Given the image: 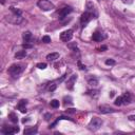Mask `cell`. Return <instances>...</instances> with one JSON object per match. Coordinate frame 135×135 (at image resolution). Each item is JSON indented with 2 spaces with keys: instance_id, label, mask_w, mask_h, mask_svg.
I'll list each match as a JSON object with an SVG mask.
<instances>
[{
  "instance_id": "obj_1",
  "label": "cell",
  "mask_w": 135,
  "mask_h": 135,
  "mask_svg": "<svg viewBox=\"0 0 135 135\" xmlns=\"http://www.w3.org/2000/svg\"><path fill=\"white\" fill-rule=\"evenodd\" d=\"M37 5L40 10H42L44 12H49V11H52V10L55 9V5L51 1H49V0H39V1L37 2Z\"/></svg>"
},
{
  "instance_id": "obj_2",
  "label": "cell",
  "mask_w": 135,
  "mask_h": 135,
  "mask_svg": "<svg viewBox=\"0 0 135 135\" xmlns=\"http://www.w3.org/2000/svg\"><path fill=\"white\" fill-rule=\"evenodd\" d=\"M24 70V68L22 65H17V63H15V65H12L11 67L9 68V71L8 72L10 73V75H12L13 77H17L19 74L22 73V71Z\"/></svg>"
},
{
  "instance_id": "obj_3",
  "label": "cell",
  "mask_w": 135,
  "mask_h": 135,
  "mask_svg": "<svg viewBox=\"0 0 135 135\" xmlns=\"http://www.w3.org/2000/svg\"><path fill=\"white\" fill-rule=\"evenodd\" d=\"M5 21L12 24H20L23 21V18L21 17V15H16V14H12L9 16H5Z\"/></svg>"
},
{
  "instance_id": "obj_4",
  "label": "cell",
  "mask_w": 135,
  "mask_h": 135,
  "mask_svg": "<svg viewBox=\"0 0 135 135\" xmlns=\"http://www.w3.org/2000/svg\"><path fill=\"white\" fill-rule=\"evenodd\" d=\"M102 126V120L98 117H93L89 124V129L91 131H97Z\"/></svg>"
},
{
  "instance_id": "obj_5",
  "label": "cell",
  "mask_w": 135,
  "mask_h": 135,
  "mask_svg": "<svg viewBox=\"0 0 135 135\" xmlns=\"http://www.w3.org/2000/svg\"><path fill=\"white\" fill-rule=\"evenodd\" d=\"M92 18H93V13H90V12H88V11L85 12V13H83V14L81 15V18H80V22H81V25H82V27H86V25L92 20Z\"/></svg>"
},
{
  "instance_id": "obj_6",
  "label": "cell",
  "mask_w": 135,
  "mask_h": 135,
  "mask_svg": "<svg viewBox=\"0 0 135 135\" xmlns=\"http://www.w3.org/2000/svg\"><path fill=\"white\" fill-rule=\"evenodd\" d=\"M73 37V31L72 30H67L65 32H62L61 34H60V39L62 41H65V42H68V41H70L72 39Z\"/></svg>"
},
{
  "instance_id": "obj_7",
  "label": "cell",
  "mask_w": 135,
  "mask_h": 135,
  "mask_svg": "<svg viewBox=\"0 0 135 135\" xmlns=\"http://www.w3.org/2000/svg\"><path fill=\"white\" fill-rule=\"evenodd\" d=\"M72 11H73V9L71 8V6H65V8H62L59 11V18L60 19H63V18L66 17V16L69 15Z\"/></svg>"
},
{
  "instance_id": "obj_8",
  "label": "cell",
  "mask_w": 135,
  "mask_h": 135,
  "mask_svg": "<svg viewBox=\"0 0 135 135\" xmlns=\"http://www.w3.org/2000/svg\"><path fill=\"white\" fill-rule=\"evenodd\" d=\"M2 132L9 135V134H14V133H18L19 132V128L18 127H4L2 129Z\"/></svg>"
},
{
  "instance_id": "obj_9",
  "label": "cell",
  "mask_w": 135,
  "mask_h": 135,
  "mask_svg": "<svg viewBox=\"0 0 135 135\" xmlns=\"http://www.w3.org/2000/svg\"><path fill=\"white\" fill-rule=\"evenodd\" d=\"M98 109H99V112L102 114H110V113H114L115 112L114 109L109 107V106H100Z\"/></svg>"
},
{
  "instance_id": "obj_10",
  "label": "cell",
  "mask_w": 135,
  "mask_h": 135,
  "mask_svg": "<svg viewBox=\"0 0 135 135\" xmlns=\"http://www.w3.org/2000/svg\"><path fill=\"white\" fill-rule=\"evenodd\" d=\"M76 80H77V75L73 74V75L67 80V88L72 90L73 87H74V85H75V82H76Z\"/></svg>"
},
{
  "instance_id": "obj_11",
  "label": "cell",
  "mask_w": 135,
  "mask_h": 135,
  "mask_svg": "<svg viewBox=\"0 0 135 135\" xmlns=\"http://www.w3.org/2000/svg\"><path fill=\"white\" fill-rule=\"evenodd\" d=\"M22 38H23V40H24V42L25 43H31L32 42V39H33V35H32L31 32H24L23 34H22Z\"/></svg>"
},
{
  "instance_id": "obj_12",
  "label": "cell",
  "mask_w": 135,
  "mask_h": 135,
  "mask_svg": "<svg viewBox=\"0 0 135 135\" xmlns=\"http://www.w3.org/2000/svg\"><path fill=\"white\" fill-rule=\"evenodd\" d=\"M105 38H106L105 35H102V33H100V32H98V31H96L92 36V39L94 41H101V40H104Z\"/></svg>"
},
{
  "instance_id": "obj_13",
  "label": "cell",
  "mask_w": 135,
  "mask_h": 135,
  "mask_svg": "<svg viewBox=\"0 0 135 135\" xmlns=\"http://www.w3.org/2000/svg\"><path fill=\"white\" fill-rule=\"evenodd\" d=\"M27 100H24V99H22V100L19 101V104L17 106L18 110H20V112H22V113H25L27 112V108H25V106H27Z\"/></svg>"
},
{
  "instance_id": "obj_14",
  "label": "cell",
  "mask_w": 135,
  "mask_h": 135,
  "mask_svg": "<svg viewBox=\"0 0 135 135\" xmlns=\"http://www.w3.org/2000/svg\"><path fill=\"white\" fill-rule=\"evenodd\" d=\"M23 133H24V135H31V134H35V133H37V128H36V127L27 128V129H24Z\"/></svg>"
},
{
  "instance_id": "obj_15",
  "label": "cell",
  "mask_w": 135,
  "mask_h": 135,
  "mask_svg": "<svg viewBox=\"0 0 135 135\" xmlns=\"http://www.w3.org/2000/svg\"><path fill=\"white\" fill-rule=\"evenodd\" d=\"M86 6H87V11L90 12V13H93V12H95V5L93 4V2L92 1H87L86 3Z\"/></svg>"
},
{
  "instance_id": "obj_16",
  "label": "cell",
  "mask_w": 135,
  "mask_h": 135,
  "mask_svg": "<svg viewBox=\"0 0 135 135\" xmlns=\"http://www.w3.org/2000/svg\"><path fill=\"white\" fill-rule=\"evenodd\" d=\"M59 58V53H51L49 54V55L47 56V59L48 60H50V61H54V60H56V59H58Z\"/></svg>"
},
{
  "instance_id": "obj_17",
  "label": "cell",
  "mask_w": 135,
  "mask_h": 135,
  "mask_svg": "<svg viewBox=\"0 0 135 135\" xmlns=\"http://www.w3.org/2000/svg\"><path fill=\"white\" fill-rule=\"evenodd\" d=\"M123 100H124V104H130V102H131L130 93H125V94L123 95Z\"/></svg>"
},
{
  "instance_id": "obj_18",
  "label": "cell",
  "mask_w": 135,
  "mask_h": 135,
  "mask_svg": "<svg viewBox=\"0 0 135 135\" xmlns=\"http://www.w3.org/2000/svg\"><path fill=\"white\" fill-rule=\"evenodd\" d=\"M89 85L91 86V87H96L98 85V79L97 78H95V77H91V78L89 79Z\"/></svg>"
},
{
  "instance_id": "obj_19",
  "label": "cell",
  "mask_w": 135,
  "mask_h": 135,
  "mask_svg": "<svg viewBox=\"0 0 135 135\" xmlns=\"http://www.w3.org/2000/svg\"><path fill=\"white\" fill-rule=\"evenodd\" d=\"M27 56V52L25 51H19V52H17L15 54V57L17 59H20V58H23V57Z\"/></svg>"
},
{
  "instance_id": "obj_20",
  "label": "cell",
  "mask_w": 135,
  "mask_h": 135,
  "mask_svg": "<svg viewBox=\"0 0 135 135\" xmlns=\"http://www.w3.org/2000/svg\"><path fill=\"white\" fill-rule=\"evenodd\" d=\"M9 118L12 120V123H14V124H17V121H18V117H17V115H16L15 113H10L9 114Z\"/></svg>"
},
{
  "instance_id": "obj_21",
  "label": "cell",
  "mask_w": 135,
  "mask_h": 135,
  "mask_svg": "<svg viewBox=\"0 0 135 135\" xmlns=\"http://www.w3.org/2000/svg\"><path fill=\"white\" fill-rule=\"evenodd\" d=\"M114 104H115V105H116V106H121V105H124V100H123V96H119V97H117L116 99H115Z\"/></svg>"
},
{
  "instance_id": "obj_22",
  "label": "cell",
  "mask_w": 135,
  "mask_h": 135,
  "mask_svg": "<svg viewBox=\"0 0 135 135\" xmlns=\"http://www.w3.org/2000/svg\"><path fill=\"white\" fill-rule=\"evenodd\" d=\"M51 107L54 108V109L58 108L59 107V101L57 100V99H53V100L51 101Z\"/></svg>"
},
{
  "instance_id": "obj_23",
  "label": "cell",
  "mask_w": 135,
  "mask_h": 135,
  "mask_svg": "<svg viewBox=\"0 0 135 135\" xmlns=\"http://www.w3.org/2000/svg\"><path fill=\"white\" fill-rule=\"evenodd\" d=\"M63 100H65V105L69 104V105H72L73 101H72V97H70V96H66L65 98H63Z\"/></svg>"
},
{
  "instance_id": "obj_24",
  "label": "cell",
  "mask_w": 135,
  "mask_h": 135,
  "mask_svg": "<svg viewBox=\"0 0 135 135\" xmlns=\"http://www.w3.org/2000/svg\"><path fill=\"white\" fill-rule=\"evenodd\" d=\"M42 42H44V43H50V42H51V37L48 36V35L43 36V37H42Z\"/></svg>"
},
{
  "instance_id": "obj_25",
  "label": "cell",
  "mask_w": 135,
  "mask_h": 135,
  "mask_svg": "<svg viewBox=\"0 0 135 135\" xmlns=\"http://www.w3.org/2000/svg\"><path fill=\"white\" fill-rule=\"evenodd\" d=\"M115 60H113V59H107L106 60V65L107 66H114L115 65Z\"/></svg>"
},
{
  "instance_id": "obj_26",
  "label": "cell",
  "mask_w": 135,
  "mask_h": 135,
  "mask_svg": "<svg viewBox=\"0 0 135 135\" xmlns=\"http://www.w3.org/2000/svg\"><path fill=\"white\" fill-rule=\"evenodd\" d=\"M11 11L13 14H16V15H21V11L20 10H17V9H15V8H11Z\"/></svg>"
},
{
  "instance_id": "obj_27",
  "label": "cell",
  "mask_w": 135,
  "mask_h": 135,
  "mask_svg": "<svg viewBox=\"0 0 135 135\" xmlns=\"http://www.w3.org/2000/svg\"><path fill=\"white\" fill-rule=\"evenodd\" d=\"M37 68H38V69H40V70H44L47 68V63L40 62V63H38V65H37Z\"/></svg>"
},
{
  "instance_id": "obj_28",
  "label": "cell",
  "mask_w": 135,
  "mask_h": 135,
  "mask_svg": "<svg viewBox=\"0 0 135 135\" xmlns=\"http://www.w3.org/2000/svg\"><path fill=\"white\" fill-rule=\"evenodd\" d=\"M62 119H66V120H72L71 118L67 117V116H59V117H58V119H57V121H58V120H62Z\"/></svg>"
},
{
  "instance_id": "obj_29",
  "label": "cell",
  "mask_w": 135,
  "mask_h": 135,
  "mask_svg": "<svg viewBox=\"0 0 135 135\" xmlns=\"http://www.w3.org/2000/svg\"><path fill=\"white\" fill-rule=\"evenodd\" d=\"M69 48L72 49L74 51H77V47H76V43H73V44H69Z\"/></svg>"
},
{
  "instance_id": "obj_30",
  "label": "cell",
  "mask_w": 135,
  "mask_h": 135,
  "mask_svg": "<svg viewBox=\"0 0 135 135\" xmlns=\"http://www.w3.org/2000/svg\"><path fill=\"white\" fill-rule=\"evenodd\" d=\"M76 112V109H68L67 110V113H70V114H73Z\"/></svg>"
},
{
  "instance_id": "obj_31",
  "label": "cell",
  "mask_w": 135,
  "mask_h": 135,
  "mask_svg": "<svg viewBox=\"0 0 135 135\" xmlns=\"http://www.w3.org/2000/svg\"><path fill=\"white\" fill-rule=\"evenodd\" d=\"M124 3H126V4H132L133 3V0H121Z\"/></svg>"
},
{
  "instance_id": "obj_32",
  "label": "cell",
  "mask_w": 135,
  "mask_h": 135,
  "mask_svg": "<svg viewBox=\"0 0 135 135\" xmlns=\"http://www.w3.org/2000/svg\"><path fill=\"white\" fill-rule=\"evenodd\" d=\"M32 47H33V46H32V44H30V43H24V44H23V48H24V49H31Z\"/></svg>"
},
{
  "instance_id": "obj_33",
  "label": "cell",
  "mask_w": 135,
  "mask_h": 135,
  "mask_svg": "<svg viewBox=\"0 0 135 135\" xmlns=\"http://www.w3.org/2000/svg\"><path fill=\"white\" fill-rule=\"evenodd\" d=\"M78 66H79V69H80V70H85V69H86V66L81 65V62H80V61H78Z\"/></svg>"
},
{
  "instance_id": "obj_34",
  "label": "cell",
  "mask_w": 135,
  "mask_h": 135,
  "mask_svg": "<svg viewBox=\"0 0 135 135\" xmlns=\"http://www.w3.org/2000/svg\"><path fill=\"white\" fill-rule=\"evenodd\" d=\"M128 118H129L130 120H132V121H135V115H130Z\"/></svg>"
},
{
  "instance_id": "obj_35",
  "label": "cell",
  "mask_w": 135,
  "mask_h": 135,
  "mask_svg": "<svg viewBox=\"0 0 135 135\" xmlns=\"http://www.w3.org/2000/svg\"><path fill=\"white\" fill-rule=\"evenodd\" d=\"M44 117H46V120H49L50 117H51V114H46V116H44Z\"/></svg>"
},
{
  "instance_id": "obj_36",
  "label": "cell",
  "mask_w": 135,
  "mask_h": 135,
  "mask_svg": "<svg viewBox=\"0 0 135 135\" xmlns=\"http://www.w3.org/2000/svg\"><path fill=\"white\" fill-rule=\"evenodd\" d=\"M105 50H107V47H106V46H102V47L100 48V51H105Z\"/></svg>"
},
{
  "instance_id": "obj_37",
  "label": "cell",
  "mask_w": 135,
  "mask_h": 135,
  "mask_svg": "<svg viewBox=\"0 0 135 135\" xmlns=\"http://www.w3.org/2000/svg\"><path fill=\"white\" fill-rule=\"evenodd\" d=\"M1 3H4V0H1Z\"/></svg>"
}]
</instances>
